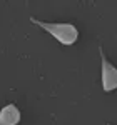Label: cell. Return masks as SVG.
I'll use <instances>...</instances> for the list:
<instances>
[{"mask_svg":"<svg viewBox=\"0 0 117 125\" xmlns=\"http://www.w3.org/2000/svg\"><path fill=\"white\" fill-rule=\"evenodd\" d=\"M30 22L40 27L42 30H45L47 33H50L62 45H74L79 40V30L72 23H50V22L37 20L35 17H30Z\"/></svg>","mask_w":117,"mask_h":125,"instance_id":"obj_1","label":"cell"},{"mask_svg":"<svg viewBox=\"0 0 117 125\" xmlns=\"http://www.w3.org/2000/svg\"><path fill=\"white\" fill-rule=\"evenodd\" d=\"M107 125H112V124H107Z\"/></svg>","mask_w":117,"mask_h":125,"instance_id":"obj_4","label":"cell"},{"mask_svg":"<svg viewBox=\"0 0 117 125\" xmlns=\"http://www.w3.org/2000/svg\"><path fill=\"white\" fill-rule=\"evenodd\" d=\"M20 118V110L13 104H9L0 110V125H19Z\"/></svg>","mask_w":117,"mask_h":125,"instance_id":"obj_3","label":"cell"},{"mask_svg":"<svg viewBox=\"0 0 117 125\" xmlns=\"http://www.w3.org/2000/svg\"><path fill=\"white\" fill-rule=\"evenodd\" d=\"M99 53H100V67H102V90L104 92H112L117 88V67H114L110 62L107 60L104 48L99 47Z\"/></svg>","mask_w":117,"mask_h":125,"instance_id":"obj_2","label":"cell"}]
</instances>
